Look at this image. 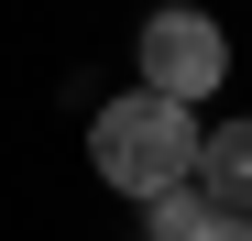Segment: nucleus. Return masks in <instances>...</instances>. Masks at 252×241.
<instances>
[{"instance_id": "obj_1", "label": "nucleus", "mask_w": 252, "mask_h": 241, "mask_svg": "<svg viewBox=\"0 0 252 241\" xmlns=\"http://www.w3.org/2000/svg\"><path fill=\"white\" fill-rule=\"evenodd\" d=\"M88 165H99V186H121V197H154L164 176L197 165V110H187V99H154V88L110 99V110L88 120Z\"/></svg>"}, {"instance_id": "obj_2", "label": "nucleus", "mask_w": 252, "mask_h": 241, "mask_svg": "<svg viewBox=\"0 0 252 241\" xmlns=\"http://www.w3.org/2000/svg\"><path fill=\"white\" fill-rule=\"evenodd\" d=\"M132 55H143V88H154V99H187V110H197V99L230 77V33L208 22L197 0H164V11H143V44H132Z\"/></svg>"}, {"instance_id": "obj_3", "label": "nucleus", "mask_w": 252, "mask_h": 241, "mask_svg": "<svg viewBox=\"0 0 252 241\" xmlns=\"http://www.w3.org/2000/svg\"><path fill=\"white\" fill-rule=\"evenodd\" d=\"M197 197L208 209H252V120H220V132H197Z\"/></svg>"}, {"instance_id": "obj_5", "label": "nucleus", "mask_w": 252, "mask_h": 241, "mask_svg": "<svg viewBox=\"0 0 252 241\" xmlns=\"http://www.w3.org/2000/svg\"><path fill=\"white\" fill-rule=\"evenodd\" d=\"M187 241H252V209H208V219H197Z\"/></svg>"}, {"instance_id": "obj_6", "label": "nucleus", "mask_w": 252, "mask_h": 241, "mask_svg": "<svg viewBox=\"0 0 252 241\" xmlns=\"http://www.w3.org/2000/svg\"><path fill=\"white\" fill-rule=\"evenodd\" d=\"M143 241H154V230H143Z\"/></svg>"}, {"instance_id": "obj_4", "label": "nucleus", "mask_w": 252, "mask_h": 241, "mask_svg": "<svg viewBox=\"0 0 252 241\" xmlns=\"http://www.w3.org/2000/svg\"><path fill=\"white\" fill-rule=\"evenodd\" d=\"M143 219H154V241H187V230L208 219V197H197V176H164V186L143 197Z\"/></svg>"}]
</instances>
